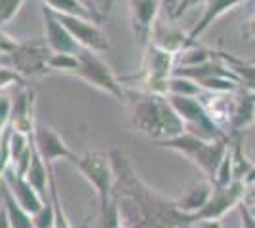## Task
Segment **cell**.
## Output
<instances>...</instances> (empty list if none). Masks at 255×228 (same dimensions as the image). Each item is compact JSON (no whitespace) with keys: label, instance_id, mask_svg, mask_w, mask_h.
Listing matches in <instances>:
<instances>
[{"label":"cell","instance_id":"obj_1","mask_svg":"<svg viewBox=\"0 0 255 228\" xmlns=\"http://www.w3.org/2000/svg\"><path fill=\"white\" fill-rule=\"evenodd\" d=\"M111 163L115 169V186L120 196H115L120 221H129L133 228H185L189 217L181 213L175 202H168L154 194L139 179L128 158L120 151L111 152Z\"/></svg>","mask_w":255,"mask_h":228},{"label":"cell","instance_id":"obj_2","mask_svg":"<svg viewBox=\"0 0 255 228\" xmlns=\"http://www.w3.org/2000/svg\"><path fill=\"white\" fill-rule=\"evenodd\" d=\"M131 122L141 135L149 137L154 143L173 139L187 131L168 97L160 93H145L137 99L133 103Z\"/></svg>","mask_w":255,"mask_h":228},{"label":"cell","instance_id":"obj_3","mask_svg":"<svg viewBox=\"0 0 255 228\" xmlns=\"http://www.w3.org/2000/svg\"><path fill=\"white\" fill-rule=\"evenodd\" d=\"M229 139H202L194 133H181L173 139H166V141L156 143V147H164V149H171V151H177L181 154H185L187 158H191L192 162L196 163L200 169H202L208 181L213 185V179L215 173L219 169V165L223 162L225 154L229 151Z\"/></svg>","mask_w":255,"mask_h":228},{"label":"cell","instance_id":"obj_4","mask_svg":"<svg viewBox=\"0 0 255 228\" xmlns=\"http://www.w3.org/2000/svg\"><path fill=\"white\" fill-rule=\"evenodd\" d=\"M76 57H78V69H76L75 73L82 80H86L88 84H92L94 87L105 91L109 95H113L118 101H124L126 99L122 84L117 80V76L111 71V67L107 65L96 52L80 48V52L76 54Z\"/></svg>","mask_w":255,"mask_h":228},{"label":"cell","instance_id":"obj_5","mask_svg":"<svg viewBox=\"0 0 255 228\" xmlns=\"http://www.w3.org/2000/svg\"><path fill=\"white\" fill-rule=\"evenodd\" d=\"M75 165L94 185L99 194V202L107 204L113 198V186H115V169L111 163V156L103 152H86L76 158Z\"/></svg>","mask_w":255,"mask_h":228},{"label":"cell","instance_id":"obj_6","mask_svg":"<svg viewBox=\"0 0 255 228\" xmlns=\"http://www.w3.org/2000/svg\"><path fill=\"white\" fill-rule=\"evenodd\" d=\"M50 48L46 42H23L15 44L11 50V69L21 76H42L48 69V57H50Z\"/></svg>","mask_w":255,"mask_h":228},{"label":"cell","instance_id":"obj_7","mask_svg":"<svg viewBox=\"0 0 255 228\" xmlns=\"http://www.w3.org/2000/svg\"><path fill=\"white\" fill-rule=\"evenodd\" d=\"M246 185L244 181H233L229 186H213V192L208 200V204L198 211L189 217V223L194 221H217L219 217H223L225 213L238 204L244 198Z\"/></svg>","mask_w":255,"mask_h":228},{"label":"cell","instance_id":"obj_8","mask_svg":"<svg viewBox=\"0 0 255 228\" xmlns=\"http://www.w3.org/2000/svg\"><path fill=\"white\" fill-rule=\"evenodd\" d=\"M55 13V11H53ZM59 23L71 33V36L76 40L80 48L92 50V52H107L111 48L107 34L101 31V27L96 21L82 19V17H73V15H63V13H55Z\"/></svg>","mask_w":255,"mask_h":228},{"label":"cell","instance_id":"obj_9","mask_svg":"<svg viewBox=\"0 0 255 228\" xmlns=\"http://www.w3.org/2000/svg\"><path fill=\"white\" fill-rule=\"evenodd\" d=\"M32 145H34L36 152L40 154V158L48 167H52V163L55 160H71L75 163L76 158H78L75 152L65 145V141L59 137V133L50 126H46V124H34Z\"/></svg>","mask_w":255,"mask_h":228},{"label":"cell","instance_id":"obj_10","mask_svg":"<svg viewBox=\"0 0 255 228\" xmlns=\"http://www.w3.org/2000/svg\"><path fill=\"white\" fill-rule=\"evenodd\" d=\"M171 73H173V54L152 44L147 57V84H149L147 93L166 95Z\"/></svg>","mask_w":255,"mask_h":228},{"label":"cell","instance_id":"obj_11","mask_svg":"<svg viewBox=\"0 0 255 228\" xmlns=\"http://www.w3.org/2000/svg\"><path fill=\"white\" fill-rule=\"evenodd\" d=\"M44 31H46V46L50 48L52 54H73L76 55L80 52V46L71 36V33L59 23L57 15L50 8H42Z\"/></svg>","mask_w":255,"mask_h":228},{"label":"cell","instance_id":"obj_12","mask_svg":"<svg viewBox=\"0 0 255 228\" xmlns=\"http://www.w3.org/2000/svg\"><path fill=\"white\" fill-rule=\"evenodd\" d=\"M0 179L6 183V186L10 188L11 196L15 198V202H17L29 215H34L36 211H40L44 204L48 202V200H44L42 196L29 185V181H27L25 177L17 175L11 167H8Z\"/></svg>","mask_w":255,"mask_h":228},{"label":"cell","instance_id":"obj_13","mask_svg":"<svg viewBox=\"0 0 255 228\" xmlns=\"http://www.w3.org/2000/svg\"><path fill=\"white\" fill-rule=\"evenodd\" d=\"M160 0H129V11H131V25L135 40L141 46H147L152 33V23L156 19L160 10Z\"/></svg>","mask_w":255,"mask_h":228},{"label":"cell","instance_id":"obj_14","mask_svg":"<svg viewBox=\"0 0 255 228\" xmlns=\"http://www.w3.org/2000/svg\"><path fill=\"white\" fill-rule=\"evenodd\" d=\"M213 192V185L210 181H204V183H196L194 186H191L187 190V194L183 196L181 200L175 202V206L181 213H185L187 217H191L194 213H198L210 200V196Z\"/></svg>","mask_w":255,"mask_h":228},{"label":"cell","instance_id":"obj_15","mask_svg":"<svg viewBox=\"0 0 255 228\" xmlns=\"http://www.w3.org/2000/svg\"><path fill=\"white\" fill-rule=\"evenodd\" d=\"M213 57L221 59L223 65L227 67L231 73L236 75L240 86H244L246 91H250V93L255 95V65L254 63H244V61H240V59H236V57H233V55H229V54H223V52H213Z\"/></svg>","mask_w":255,"mask_h":228},{"label":"cell","instance_id":"obj_16","mask_svg":"<svg viewBox=\"0 0 255 228\" xmlns=\"http://www.w3.org/2000/svg\"><path fill=\"white\" fill-rule=\"evenodd\" d=\"M0 198H2V204H4L6 211H8V219H10L11 228H34V225H32V215H29L15 202V198L11 196L10 188L6 186V183L2 179H0Z\"/></svg>","mask_w":255,"mask_h":228},{"label":"cell","instance_id":"obj_17","mask_svg":"<svg viewBox=\"0 0 255 228\" xmlns=\"http://www.w3.org/2000/svg\"><path fill=\"white\" fill-rule=\"evenodd\" d=\"M240 2H244V0H208L204 15L200 17V21L194 25V29L191 31V40L198 38L219 15H223L225 11L233 10L234 6H238Z\"/></svg>","mask_w":255,"mask_h":228},{"label":"cell","instance_id":"obj_18","mask_svg":"<svg viewBox=\"0 0 255 228\" xmlns=\"http://www.w3.org/2000/svg\"><path fill=\"white\" fill-rule=\"evenodd\" d=\"M25 179L29 181V185L42 196L44 200L48 198V165L44 163V160L40 158V154L36 152L34 145H32V156L31 163H29V169L25 173Z\"/></svg>","mask_w":255,"mask_h":228},{"label":"cell","instance_id":"obj_19","mask_svg":"<svg viewBox=\"0 0 255 228\" xmlns=\"http://www.w3.org/2000/svg\"><path fill=\"white\" fill-rule=\"evenodd\" d=\"M255 120V95L250 91H244L240 97L234 101V110H233V126L234 131H240L248 128Z\"/></svg>","mask_w":255,"mask_h":228},{"label":"cell","instance_id":"obj_20","mask_svg":"<svg viewBox=\"0 0 255 228\" xmlns=\"http://www.w3.org/2000/svg\"><path fill=\"white\" fill-rule=\"evenodd\" d=\"M44 6L50 8L55 13H63V15H73V17H82V19H90V21L99 23V17L96 13L86 8L82 2L78 0H42Z\"/></svg>","mask_w":255,"mask_h":228},{"label":"cell","instance_id":"obj_21","mask_svg":"<svg viewBox=\"0 0 255 228\" xmlns=\"http://www.w3.org/2000/svg\"><path fill=\"white\" fill-rule=\"evenodd\" d=\"M200 89L196 82H192L185 76H175L171 75V78L168 80V91L166 95H183V97H198Z\"/></svg>","mask_w":255,"mask_h":228},{"label":"cell","instance_id":"obj_22","mask_svg":"<svg viewBox=\"0 0 255 228\" xmlns=\"http://www.w3.org/2000/svg\"><path fill=\"white\" fill-rule=\"evenodd\" d=\"M99 228H120V213H118V206L115 196L107 204H101Z\"/></svg>","mask_w":255,"mask_h":228},{"label":"cell","instance_id":"obj_23","mask_svg":"<svg viewBox=\"0 0 255 228\" xmlns=\"http://www.w3.org/2000/svg\"><path fill=\"white\" fill-rule=\"evenodd\" d=\"M50 71H73L78 69V57L73 54H50L48 57Z\"/></svg>","mask_w":255,"mask_h":228},{"label":"cell","instance_id":"obj_24","mask_svg":"<svg viewBox=\"0 0 255 228\" xmlns=\"http://www.w3.org/2000/svg\"><path fill=\"white\" fill-rule=\"evenodd\" d=\"M213 57V52H208L204 48H194V50H185L181 57V67H196L210 61Z\"/></svg>","mask_w":255,"mask_h":228},{"label":"cell","instance_id":"obj_25","mask_svg":"<svg viewBox=\"0 0 255 228\" xmlns=\"http://www.w3.org/2000/svg\"><path fill=\"white\" fill-rule=\"evenodd\" d=\"M53 217H55L53 204L46 202L42 209L32 215V225H34V228H53Z\"/></svg>","mask_w":255,"mask_h":228},{"label":"cell","instance_id":"obj_26","mask_svg":"<svg viewBox=\"0 0 255 228\" xmlns=\"http://www.w3.org/2000/svg\"><path fill=\"white\" fill-rule=\"evenodd\" d=\"M25 0H0V27L6 25L19 11Z\"/></svg>","mask_w":255,"mask_h":228},{"label":"cell","instance_id":"obj_27","mask_svg":"<svg viewBox=\"0 0 255 228\" xmlns=\"http://www.w3.org/2000/svg\"><path fill=\"white\" fill-rule=\"evenodd\" d=\"M11 84H23V76L17 75L13 69L0 67V89L11 86Z\"/></svg>","mask_w":255,"mask_h":228},{"label":"cell","instance_id":"obj_28","mask_svg":"<svg viewBox=\"0 0 255 228\" xmlns=\"http://www.w3.org/2000/svg\"><path fill=\"white\" fill-rule=\"evenodd\" d=\"M10 114H11V101L6 97H0V135L4 133L6 124L10 122Z\"/></svg>","mask_w":255,"mask_h":228},{"label":"cell","instance_id":"obj_29","mask_svg":"<svg viewBox=\"0 0 255 228\" xmlns=\"http://www.w3.org/2000/svg\"><path fill=\"white\" fill-rule=\"evenodd\" d=\"M240 215H242V228H255V215L252 213L250 206L240 204Z\"/></svg>","mask_w":255,"mask_h":228},{"label":"cell","instance_id":"obj_30","mask_svg":"<svg viewBox=\"0 0 255 228\" xmlns=\"http://www.w3.org/2000/svg\"><path fill=\"white\" fill-rule=\"evenodd\" d=\"M160 4H162L166 10H168V13L175 15V13H177V10H179L181 0H160Z\"/></svg>","mask_w":255,"mask_h":228},{"label":"cell","instance_id":"obj_31","mask_svg":"<svg viewBox=\"0 0 255 228\" xmlns=\"http://www.w3.org/2000/svg\"><path fill=\"white\" fill-rule=\"evenodd\" d=\"M0 228H11L10 227V219H8V211L2 204V198H0Z\"/></svg>","mask_w":255,"mask_h":228},{"label":"cell","instance_id":"obj_32","mask_svg":"<svg viewBox=\"0 0 255 228\" xmlns=\"http://www.w3.org/2000/svg\"><path fill=\"white\" fill-rule=\"evenodd\" d=\"M244 185H255V165H252V169L244 175Z\"/></svg>","mask_w":255,"mask_h":228},{"label":"cell","instance_id":"obj_33","mask_svg":"<svg viewBox=\"0 0 255 228\" xmlns=\"http://www.w3.org/2000/svg\"><path fill=\"white\" fill-rule=\"evenodd\" d=\"M200 228H221L219 221H202Z\"/></svg>","mask_w":255,"mask_h":228},{"label":"cell","instance_id":"obj_34","mask_svg":"<svg viewBox=\"0 0 255 228\" xmlns=\"http://www.w3.org/2000/svg\"><path fill=\"white\" fill-rule=\"evenodd\" d=\"M78 2H82V4H84V6L88 8V10L92 11V13H96V15H97V10L94 8V2H92V0H78ZM97 17H99V15H97Z\"/></svg>","mask_w":255,"mask_h":228},{"label":"cell","instance_id":"obj_35","mask_svg":"<svg viewBox=\"0 0 255 228\" xmlns=\"http://www.w3.org/2000/svg\"><path fill=\"white\" fill-rule=\"evenodd\" d=\"M189 2H191V0H183V2L179 4V10H177V13H175V15H179V13H183V10L187 8V4H189Z\"/></svg>","mask_w":255,"mask_h":228},{"label":"cell","instance_id":"obj_36","mask_svg":"<svg viewBox=\"0 0 255 228\" xmlns=\"http://www.w3.org/2000/svg\"><path fill=\"white\" fill-rule=\"evenodd\" d=\"M250 27H252V34L255 36V17L252 19V23H250Z\"/></svg>","mask_w":255,"mask_h":228},{"label":"cell","instance_id":"obj_37","mask_svg":"<svg viewBox=\"0 0 255 228\" xmlns=\"http://www.w3.org/2000/svg\"><path fill=\"white\" fill-rule=\"evenodd\" d=\"M250 209H252V213L255 215V206H254V207H250Z\"/></svg>","mask_w":255,"mask_h":228}]
</instances>
